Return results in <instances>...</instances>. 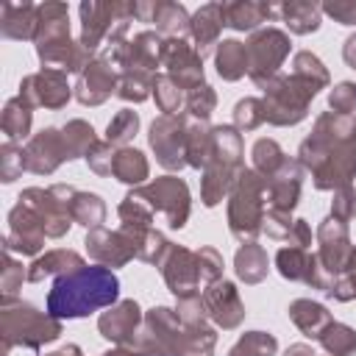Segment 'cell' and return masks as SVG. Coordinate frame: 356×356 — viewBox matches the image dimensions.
I'll return each instance as SVG.
<instances>
[{
	"mask_svg": "<svg viewBox=\"0 0 356 356\" xmlns=\"http://www.w3.org/2000/svg\"><path fill=\"white\" fill-rule=\"evenodd\" d=\"M120 295V281L108 267H81L58 275L47 295L50 317H83L111 306Z\"/></svg>",
	"mask_w": 356,
	"mask_h": 356,
	"instance_id": "cell-1",
	"label": "cell"
},
{
	"mask_svg": "<svg viewBox=\"0 0 356 356\" xmlns=\"http://www.w3.org/2000/svg\"><path fill=\"white\" fill-rule=\"evenodd\" d=\"M3 325H6V345L39 348L42 342H50L61 334V325L53 317L39 314L28 303H19L17 309H6L3 312Z\"/></svg>",
	"mask_w": 356,
	"mask_h": 356,
	"instance_id": "cell-2",
	"label": "cell"
},
{
	"mask_svg": "<svg viewBox=\"0 0 356 356\" xmlns=\"http://www.w3.org/2000/svg\"><path fill=\"white\" fill-rule=\"evenodd\" d=\"M245 53H248V72L256 83L267 86L273 81V75L278 72L281 61L286 58L289 53V39L281 33V31H259L250 36V42L245 44Z\"/></svg>",
	"mask_w": 356,
	"mask_h": 356,
	"instance_id": "cell-3",
	"label": "cell"
},
{
	"mask_svg": "<svg viewBox=\"0 0 356 356\" xmlns=\"http://www.w3.org/2000/svg\"><path fill=\"white\" fill-rule=\"evenodd\" d=\"M267 186V178H259L256 172H242L236 192L231 197V231L245 239L259 231L261 222V192Z\"/></svg>",
	"mask_w": 356,
	"mask_h": 356,
	"instance_id": "cell-4",
	"label": "cell"
},
{
	"mask_svg": "<svg viewBox=\"0 0 356 356\" xmlns=\"http://www.w3.org/2000/svg\"><path fill=\"white\" fill-rule=\"evenodd\" d=\"M161 61H164V67H170L175 86H197L203 81L200 53L192 50L181 39H170L161 44Z\"/></svg>",
	"mask_w": 356,
	"mask_h": 356,
	"instance_id": "cell-5",
	"label": "cell"
},
{
	"mask_svg": "<svg viewBox=\"0 0 356 356\" xmlns=\"http://www.w3.org/2000/svg\"><path fill=\"white\" fill-rule=\"evenodd\" d=\"M136 195L153 197V206L167 214L172 228L184 225V220L189 214V195H186V186L178 178H161V181H156L153 186H147V189H142Z\"/></svg>",
	"mask_w": 356,
	"mask_h": 356,
	"instance_id": "cell-6",
	"label": "cell"
},
{
	"mask_svg": "<svg viewBox=\"0 0 356 356\" xmlns=\"http://www.w3.org/2000/svg\"><path fill=\"white\" fill-rule=\"evenodd\" d=\"M22 159H25V167L33 170V172H50V170H56L64 159H70L64 134H58V131H53V128L42 131V134L28 145V150L22 153Z\"/></svg>",
	"mask_w": 356,
	"mask_h": 356,
	"instance_id": "cell-7",
	"label": "cell"
},
{
	"mask_svg": "<svg viewBox=\"0 0 356 356\" xmlns=\"http://www.w3.org/2000/svg\"><path fill=\"white\" fill-rule=\"evenodd\" d=\"M25 103H31V106H39V103H44V106H61L67 97H70V86H67V81H64V75L61 72H56V70H42V72H36V75H28L25 81H22V95H19Z\"/></svg>",
	"mask_w": 356,
	"mask_h": 356,
	"instance_id": "cell-8",
	"label": "cell"
},
{
	"mask_svg": "<svg viewBox=\"0 0 356 356\" xmlns=\"http://www.w3.org/2000/svg\"><path fill=\"white\" fill-rule=\"evenodd\" d=\"M178 128H181V122H175L170 117H161L150 128V145H153V150L164 167H181L184 164L181 156H186V145H184L186 134H178Z\"/></svg>",
	"mask_w": 356,
	"mask_h": 356,
	"instance_id": "cell-9",
	"label": "cell"
},
{
	"mask_svg": "<svg viewBox=\"0 0 356 356\" xmlns=\"http://www.w3.org/2000/svg\"><path fill=\"white\" fill-rule=\"evenodd\" d=\"M122 6H100V3H83L81 6V17H83V39H81V47L86 50H95L97 42L111 33V22H128L125 17L122 19H114V14H120Z\"/></svg>",
	"mask_w": 356,
	"mask_h": 356,
	"instance_id": "cell-10",
	"label": "cell"
},
{
	"mask_svg": "<svg viewBox=\"0 0 356 356\" xmlns=\"http://www.w3.org/2000/svg\"><path fill=\"white\" fill-rule=\"evenodd\" d=\"M206 306H209L211 317L225 328H234L242 320V303H239V298L228 281H217L206 292Z\"/></svg>",
	"mask_w": 356,
	"mask_h": 356,
	"instance_id": "cell-11",
	"label": "cell"
},
{
	"mask_svg": "<svg viewBox=\"0 0 356 356\" xmlns=\"http://www.w3.org/2000/svg\"><path fill=\"white\" fill-rule=\"evenodd\" d=\"M114 89V72L106 61H92L89 70L78 81V100L81 103H100Z\"/></svg>",
	"mask_w": 356,
	"mask_h": 356,
	"instance_id": "cell-12",
	"label": "cell"
},
{
	"mask_svg": "<svg viewBox=\"0 0 356 356\" xmlns=\"http://www.w3.org/2000/svg\"><path fill=\"white\" fill-rule=\"evenodd\" d=\"M136 325H139V306L134 300H125L100 317V331L111 342H125L131 334H136Z\"/></svg>",
	"mask_w": 356,
	"mask_h": 356,
	"instance_id": "cell-13",
	"label": "cell"
},
{
	"mask_svg": "<svg viewBox=\"0 0 356 356\" xmlns=\"http://www.w3.org/2000/svg\"><path fill=\"white\" fill-rule=\"evenodd\" d=\"M3 33L11 39H31L36 36L39 8L28 3H3Z\"/></svg>",
	"mask_w": 356,
	"mask_h": 356,
	"instance_id": "cell-14",
	"label": "cell"
},
{
	"mask_svg": "<svg viewBox=\"0 0 356 356\" xmlns=\"http://www.w3.org/2000/svg\"><path fill=\"white\" fill-rule=\"evenodd\" d=\"M86 245H89L92 256L100 259V261H106V264H120V261H125V259H131L136 253V245L134 242H122L120 234H108L106 228H97L86 239Z\"/></svg>",
	"mask_w": 356,
	"mask_h": 356,
	"instance_id": "cell-15",
	"label": "cell"
},
{
	"mask_svg": "<svg viewBox=\"0 0 356 356\" xmlns=\"http://www.w3.org/2000/svg\"><path fill=\"white\" fill-rule=\"evenodd\" d=\"M189 25H192V33H195V42H197V53L203 56V53L211 47V42L217 39L220 28L225 25V17H222V6H217V3H211V6H203V8L195 14V19H192Z\"/></svg>",
	"mask_w": 356,
	"mask_h": 356,
	"instance_id": "cell-16",
	"label": "cell"
},
{
	"mask_svg": "<svg viewBox=\"0 0 356 356\" xmlns=\"http://www.w3.org/2000/svg\"><path fill=\"white\" fill-rule=\"evenodd\" d=\"M295 325L306 334V337H323V331L334 323L331 314L320 306V303H312V300H295L292 309H289Z\"/></svg>",
	"mask_w": 356,
	"mask_h": 356,
	"instance_id": "cell-17",
	"label": "cell"
},
{
	"mask_svg": "<svg viewBox=\"0 0 356 356\" xmlns=\"http://www.w3.org/2000/svg\"><path fill=\"white\" fill-rule=\"evenodd\" d=\"M273 11L275 8L264 6V3H231V6H222L225 25H231L236 31L256 28L259 22H264V17H273Z\"/></svg>",
	"mask_w": 356,
	"mask_h": 356,
	"instance_id": "cell-18",
	"label": "cell"
},
{
	"mask_svg": "<svg viewBox=\"0 0 356 356\" xmlns=\"http://www.w3.org/2000/svg\"><path fill=\"white\" fill-rule=\"evenodd\" d=\"M136 14L145 17L147 22H156L161 31H184L186 28V14L175 3H159V6H136Z\"/></svg>",
	"mask_w": 356,
	"mask_h": 356,
	"instance_id": "cell-19",
	"label": "cell"
},
{
	"mask_svg": "<svg viewBox=\"0 0 356 356\" xmlns=\"http://www.w3.org/2000/svg\"><path fill=\"white\" fill-rule=\"evenodd\" d=\"M248 70V53H245V44L236 42V39H228V42H220V50H217V72L228 81H236L239 75H245Z\"/></svg>",
	"mask_w": 356,
	"mask_h": 356,
	"instance_id": "cell-20",
	"label": "cell"
},
{
	"mask_svg": "<svg viewBox=\"0 0 356 356\" xmlns=\"http://www.w3.org/2000/svg\"><path fill=\"white\" fill-rule=\"evenodd\" d=\"M72 270H81V256L72 253V250H53V253H47L44 259L33 261L28 278H31V281H42L44 275H53V273H72Z\"/></svg>",
	"mask_w": 356,
	"mask_h": 356,
	"instance_id": "cell-21",
	"label": "cell"
},
{
	"mask_svg": "<svg viewBox=\"0 0 356 356\" xmlns=\"http://www.w3.org/2000/svg\"><path fill=\"white\" fill-rule=\"evenodd\" d=\"M281 14H284L289 31H295V33H309V31H317V25H320L317 3H286V6H281Z\"/></svg>",
	"mask_w": 356,
	"mask_h": 356,
	"instance_id": "cell-22",
	"label": "cell"
},
{
	"mask_svg": "<svg viewBox=\"0 0 356 356\" xmlns=\"http://www.w3.org/2000/svg\"><path fill=\"white\" fill-rule=\"evenodd\" d=\"M111 172L120 181H125V184H136V181H142L147 175V164H145V159H142L139 150H120L114 156Z\"/></svg>",
	"mask_w": 356,
	"mask_h": 356,
	"instance_id": "cell-23",
	"label": "cell"
},
{
	"mask_svg": "<svg viewBox=\"0 0 356 356\" xmlns=\"http://www.w3.org/2000/svg\"><path fill=\"white\" fill-rule=\"evenodd\" d=\"M236 273H239L245 281H250V284L261 281L264 273H267L264 250H261L259 245H245V248L236 253Z\"/></svg>",
	"mask_w": 356,
	"mask_h": 356,
	"instance_id": "cell-24",
	"label": "cell"
},
{
	"mask_svg": "<svg viewBox=\"0 0 356 356\" xmlns=\"http://www.w3.org/2000/svg\"><path fill=\"white\" fill-rule=\"evenodd\" d=\"M28 125H31V111H28V103L22 97L17 100H8L6 111H3V131L8 139H19L28 134Z\"/></svg>",
	"mask_w": 356,
	"mask_h": 356,
	"instance_id": "cell-25",
	"label": "cell"
},
{
	"mask_svg": "<svg viewBox=\"0 0 356 356\" xmlns=\"http://www.w3.org/2000/svg\"><path fill=\"white\" fill-rule=\"evenodd\" d=\"M292 75H295L300 83H306L309 89H314V92L328 81V75H325L320 58L312 56V53H298V56H295V72H292Z\"/></svg>",
	"mask_w": 356,
	"mask_h": 356,
	"instance_id": "cell-26",
	"label": "cell"
},
{
	"mask_svg": "<svg viewBox=\"0 0 356 356\" xmlns=\"http://www.w3.org/2000/svg\"><path fill=\"white\" fill-rule=\"evenodd\" d=\"M320 339H323L325 350H331L334 356H350L356 350V331H350L348 325H339V323H331Z\"/></svg>",
	"mask_w": 356,
	"mask_h": 356,
	"instance_id": "cell-27",
	"label": "cell"
},
{
	"mask_svg": "<svg viewBox=\"0 0 356 356\" xmlns=\"http://www.w3.org/2000/svg\"><path fill=\"white\" fill-rule=\"evenodd\" d=\"M275 353V339L261 334V331H250L245 334L236 348L231 350V356H273Z\"/></svg>",
	"mask_w": 356,
	"mask_h": 356,
	"instance_id": "cell-28",
	"label": "cell"
},
{
	"mask_svg": "<svg viewBox=\"0 0 356 356\" xmlns=\"http://www.w3.org/2000/svg\"><path fill=\"white\" fill-rule=\"evenodd\" d=\"M253 156H256V167L267 175V178H273L286 161L281 159V150H278V145L273 142V139H259L256 142V147H253Z\"/></svg>",
	"mask_w": 356,
	"mask_h": 356,
	"instance_id": "cell-29",
	"label": "cell"
},
{
	"mask_svg": "<svg viewBox=\"0 0 356 356\" xmlns=\"http://www.w3.org/2000/svg\"><path fill=\"white\" fill-rule=\"evenodd\" d=\"M72 206V217L81 220L83 225H97L103 220V203L97 195H78L75 192V200H70Z\"/></svg>",
	"mask_w": 356,
	"mask_h": 356,
	"instance_id": "cell-30",
	"label": "cell"
},
{
	"mask_svg": "<svg viewBox=\"0 0 356 356\" xmlns=\"http://www.w3.org/2000/svg\"><path fill=\"white\" fill-rule=\"evenodd\" d=\"M139 125V117L134 111H120L108 125V142H125Z\"/></svg>",
	"mask_w": 356,
	"mask_h": 356,
	"instance_id": "cell-31",
	"label": "cell"
},
{
	"mask_svg": "<svg viewBox=\"0 0 356 356\" xmlns=\"http://www.w3.org/2000/svg\"><path fill=\"white\" fill-rule=\"evenodd\" d=\"M156 100H159V106H161V111H175L178 108V103H181V92H178V86L172 83V81H167V78H156Z\"/></svg>",
	"mask_w": 356,
	"mask_h": 356,
	"instance_id": "cell-32",
	"label": "cell"
},
{
	"mask_svg": "<svg viewBox=\"0 0 356 356\" xmlns=\"http://www.w3.org/2000/svg\"><path fill=\"white\" fill-rule=\"evenodd\" d=\"M211 108H214V95L209 92V86L192 89V95H189V111H192L195 117L206 120V117L211 114Z\"/></svg>",
	"mask_w": 356,
	"mask_h": 356,
	"instance_id": "cell-33",
	"label": "cell"
},
{
	"mask_svg": "<svg viewBox=\"0 0 356 356\" xmlns=\"http://www.w3.org/2000/svg\"><path fill=\"white\" fill-rule=\"evenodd\" d=\"M331 106L339 111V114H348L356 108V86L353 83H339L334 92H331Z\"/></svg>",
	"mask_w": 356,
	"mask_h": 356,
	"instance_id": "cell-34",
	"label": "cell"
},
{
	"mask_svg": "<svg viewBox=\"0 0 356 356\" xmlns=\"http://www.w3.org/2000/svg\"><path fill=\"white\" fill-rule=\"evenodd\" d=\"M356 214V192L353 189H342L339 197L334 200V217L337 220H350Z\"/></svg>",
	"mask_w": 356,
	"mask_h": 356,
	"instance_id": "cell-35",
	"label": "cell"
},
{
	"mask_svg": "<svg viewBox=\"0 0 356 356\" xmlns=\"http://www.w3.org/2000/svg\"><path fill=\"white\" fill-rule=\"evenodd\" d=\"M325 11L342 25H356V3H328Z\"/></svg>",
	"mask_w": 356,
	"mask_h": 356,
	"instance_id": "cell-36",
	"label": "cell"
},
{
	"mask_svg": "<svg viewBox=\"0 0 356 356\" xmlns=\"http://www.w3.org/2000/svg\"><path fill=\"white\" fill-rule=\"evenodd\" d=\"M186 139H189V142H197V131H192V134H186ZM209 142H211V136H200V147H203L206 153H209ZM189 150H195V147L189 145V147H186V153H189Z\"/></svg>",
	"mask_w": 356,
	"mask_h": 356,
	"instance_id": "cell-37",
	"label": "cell"
},
{
	"mask_svg": "<svg viewBox=\"0 0 356 356\" xmlns=\"http://www.w3.org/2000/svg\"><path fill=\"white\" fill-rule=\"evenodd\" d=\"M286 356H314V353H312V348H306V345H295V348L286 350Z\"/></svg>",
	"mask_w": 356,
	"mask_h": 356,
	"instance_id": "cell-38",
	"label": "cell"
},
{
	"mask_svg": "<svg viewBox=\"0 0 356 356\" xmlns=\"http://www.w3.org/2000/svg\"><path fill=\"white\" fill-rule=\"evenodd\" d=\"M50 356H81V350H78L75 345H67V348H61V350H56V353H50Z\"/></svg>",
	"mask_w": 356,
	"mask_h": 356,
	"instance_id": "cell-39",
	"label": "cell"
},
{
	"mask_svg": "<svg viewBox=\"0 0 356 356\" xmlns=\"http://www.w3.org/2000/svg\"><path fill=\"white\" fill-rule=\"evenodd\" d=\"M103 356H131V353H125V350H114V353H103Z\"/></svg>",
	"mask_w": 356,
	"mask_h": 356,
	"instance_id": "cell-40",
	"label": "cell"
}]
</instances>
